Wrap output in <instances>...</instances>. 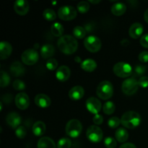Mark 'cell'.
<instances>
[{
	"mask_svg": "<svg viewBox=\"0 0 148 148\" xmlns=\"http://www.w3.org/2000/svg\"><path fill=\"white\" fill-rule=\"evenodd\" d=\"M57 46L62 53L65 54H72L77 49L78 42L73 36L65 35L59 38L57 41Z\"/></svg>",
	"mask_w": 148,
	"mask_h": 148,
	"instance_id": "cell-1",
	"label": "cell"
},
{
	"mask_svg": "<svg viewBox=\"0 0 148 148\" xmlns=\"http://www.w3.org/2000/svg\"><path fill=\"white\" fill-rule=\"evenodd\" d=\"M121 123L126 128L134 129L141 123V116L135 111H127L121 116Z\"/></svg>",
	"mask_w": 148,
	"mask_h": 148,
	"instance_id": "cell-2",
	"label": "cell"
},
{
	"mask_svg": "<svg viewBox=\"0 0 148 148\" xmlns=\"http://www.w3.org/2000/svg\"><path fill=\"white\" fill-rule=\"evenodd\" d=\"M96 94L103 100H108L114 94V87L110 81L104 80L100 82L96 89Z\"/></svg>",
	"mask_w": 148,
	"mask_h": 148,
	"instance_id": "cell-3",
	"label": "cell"
},
{
	"mask_svg": "<svg viewBox=\"0 0 148 148\" xmlns=\"http://www.w3.org/2000/svg\"><path fill=\"white\" fill-rule=\"evenodd\" d=\"M65 130L68 136L72 138H75L77 137L82 132V124L79 120L75 119H71L66 124Z\"/></svg>",
	"mask_w": 148,
	"mask_h": 148,
	"instance_id": "cell-4",
	"label": "cell"
},
{
	"mask_svg": "<svg viewBox=\"0 0 148 148\" xmlns=\"http://www.w3.org/2000/svg\"><path fill=\"white\" fill-rule=\"evenodd\" d=\"M114 72L116 76L121 78H126L132 75L133 69L129 63L120 62L114 66Z\"/></svg>",
	"mask_w": 148,
	"mask_h": 148,
	"instance_id": "cell-5",
	"label": "cell"
},
{
	"mask_svg": "<svg viewBox=\"0 0 148 148\" xmlns=\"http://www.w3.org/2000/svg\"><path fill=\"white\" fill-rule=\"evenodd\" d=\"M139 88L138 81L134 77L127 78L123 81L121 85V90L123 92L127 95H134Z\"/></svg>",
	"mask_w": 148,
	"mask_h": 148,
	"instance_id": "cell-6",
	"label": "cell"
},
{
	"mask_svg": "<svg viewBox=\"0 0 148 148\" xmlns=\"http://www.w3.org/2000/svg\"><path fill=\"white\" fill-rule=\"evenodd\" d=\"M76 9L71 5L62 6L58 10V16L63 20H71L77 17Z\"/></svg>",
	"mask_w": 148,
	"mask_h": 148,
	"instance_id": "cell-7",
	"label": "cell"
},
{
	"mask_svg": "<svg viewBox=\"0 0 148 148\" xmlns=\"http://www.w3.org/2000/svg\"><path fill=\"white\" fill-rule=\"evenodd\" d=\"M101 39L95 36H89L84 40V46L85 49L90 52H98L101 48Z\"/></svg>",
	"mask_w": 148,
	"mask_h": 148,
	"instance_id": "cell-8",
	"label": "cell"
},
{
	"mask_svg": "<svg viewBox=\"0 0 148 148\" xmlns=\"http://www.w3.org/2000/svg\"><path fill=\"white\" fill-rule=\"evenodd\" d=\"M86 136L90 141L97 143L102 140L103 134L102 130L100 127H98V126L92 125L88 127L87 130Z\"/></svg>",
	"mask_w": 148,
	"mask_h": 148,
	"instance_id": "cell-9",
	"label": "cell"
},
{
	"mask_svg": "<svg viewBox=\"0 0 148 148\" xmlns=\"http://www.w3.org/2000/svg\"><path fill=\"white\" fill-rule=\"evenodd\" d=\"M39 54L37 51L33 49H29L25 51L21 55L22 62L26 65H33L38 62Z\"/></svg>",
	"mask_w": 148,
	"mask_h": 148,
	"instance_id": "cell-10",
	"label": "cell"
},
{
	"mask_svg": "<svg viewBox=\"0 0 148 148\" xmlns=\"http://www.w3.org/2000/svg\"><path fill=\"white\" fill-rule=\"evenodd\" d=\"M16 106L20 110L27 109L30 105V98L25 92H19L15 96Z\"/></svg>",
	"mask_w": 148,
	"mask_h": 148,
	"instance_id": "cell-11",
	"label": "cell"
},
{
	"mask_svg": "<svg viewBox=\"0 0 148 148\" xmlns=\"http://www.w3.org/2000/svg\"><path fill=\"white\" fill-rule=\"evenodd\" d=\"M86 108L90 112L96 115L101 109V101L95 97H90L86 101Z\"/></svg>",
	"mask_w": 148,
	"mask_h": 148,
	"instance_id": "cell-12",
	"label": "cell"
},
{
	"mask_svg": "<svg viewBox=\"0 0 148 148\" xmlns=\"http://www.w3.org/2000/svg\"><path fill=\"white\" fill-rule=\"evenodd\" d=\"M30 9L28 1L26 0H17L14 4V10L20 15H25L27 14Z\"/></svg>",
	"mask_w": 148,
	"mask_h": 148,
	"instance_id": "cell-13",
	"label": "cell"
},
{
	"mask_svg": "<svg viewBox=\"0 0 148 148\" xmlns=\"http://www.w3.org/2000/svg\"><path fill=\"white\" fill-rule=\"evenodd\" d=\"M6 122L12 129H17L21 123V117L16 112H10L6 117Z\"/></svg>",
	"mask_w": 148,
	"mask_h": 148,
	"instance_id": "cell-14",
	"label": "cell"
},
{
	"mask_svg": "<svg viewBox=\"0 0 148 148\" xmlns=\"http://www.w3.org/2000/svg\"><path fill=\"white\" fill-rule=\"evenodd\" d=\"M71 75L70 69L67 66H61L56 69V77L60 82H65L69 78Z\"/></svg>",
	"mask_w": 148,
	"mask_h": 148,
	"instance_id": "cell-15",
	"label": "cell"
},
{
	"mask_svg": "<svg viewBox=\"0 0 148 148\" xmlns=\"http://www.w3.org/2000/svg\"><path fill=\"white\" fill-rule=\"evenodd\" d=\"M143 26L140 23H134L130 26V30H129V34L130 37L134 39H137L142 36L143 33Z\"/></svg>",
	"mask_w": 148,
	"mask_h": 148,
	"instance_id": "cell-16",
	"label": "cell"
},
{
	"mask_svg": "<svg viewBox=\"0 0 148 148\" xmlns=\"http://www.w3.org/2000/svg\"><path fill=\"white\" fill-rule=\"evenodd\" d=\"M35 103L40 108H47L51 103L50 98L46 94H38L35 97Z\"/></svg>",
	"mask_w": 148,
	"mask_h": 148,
	"instance_id": "cell-17",
	"label": "cell"
},
{
	"mask_svg": "<svg viewBox=\"0 0 148 148\" xmlns=\"http://www.w3.org/2000/svg\"><path fill=\"white\" fill-rule=\"evenodd\" d=\"M12 52V47L10 43L7 41H2L0 43V57L1 60L7 59Z\"/></svg>",
	"mask_w": 148,
	"mask_h": 148,
	"instance_id": "cell-18",
	"label": "cell"
},
{
	"mask_svg": "<svg viewBox=\"0 0 148 148\" xmlns=\"http://www.w3.org/2000/svg\"><path fill=\"white\" fill-rule=\"evenodd\" d=\"M84 94H85V90H84L83 88L79 85L74 86L69 91V98L74 100V101H78V100L81 99L84 96Z\"/></svg>",
	"mask_w": 148,
	"mask_h": 148,
	"instance_id": "cell-19",
	"label": "cell"
},
{
	"mask_svg": "<svg viewBox=\"0 0 148 148\" xmlns=\"http://www.w3.org/2000/svg\"><path fill=\"white\" fill-rule=\"evenodd\" d=\"M10 72L14 77H21L25 74V67L20 62H14L10 65Z\"/></svg>",
	"mask_w": 148,
	"mask_h": 148,
	"instance_id": "cell-20",
	"label": "cell"
},
{
	"mask_svg": "<svg viewBox=\"0 0 148 148\" xmlns=\"http://www.w3.org/2000/svg\"><path fill=\"white\" fill-rule=\"evenodd\" d=\"M55 49L53 45L46 43L43 45L40 48V56L43 59H49L54 55Z\"/></svg>",
	"mask_w": 148,
	"mask_h": 148,
	"instance_id": "cell-21",
	"label": "cell"
},
{
	"mask_svg": "<svg viewBox=\"0 0 148 148\" xmlns=\"http://www.w3.org/2000/svg\"><path fill=\"white\" fill-rule=\"evenodd\" d=\"M38 148H56L54 141L49 137H41L38 142Z\"/></svg>",
	"mask_w": 148,
	"mask_h": 148,
	"instance_id": "cell-22",
	"label": "cell"
},
{
	"mask_svg": "<svg viewBox=\"0 0 148 148\" xmlns=\"http://www.w3.org/2000/svg\"><path fill=\"white\" fill-rule=\"evenodd\" d=\"M127 10V6L124 3L120 2H116L111 7V12L116 16H121L123 14H124Z\"/></svg>",
	"mask_w": 148,
	"mask_h": 148,
	"instance_id": "cell-23",
	"label": "cell"
},
{
	"mask_svg": "<svg viewBox=\"0 0 148 148\" xmlns=\"http://www.w3.org/2000/svg\"><path fill=\"white\" fill-rule=\"evenodd\" d=\"M80 66L84 71L91 72H93V71L96 69L97 64L96 62H95V61L93 60V59H85L83 62H82Z\"/></svg>",
	"mask_w": 148,
	"mask_h": 148,
	"instance_id": "cell-24",
	"label": "cell"
},
{
	"mask_svg": "<svg viewBox=\"0 0 148 148\" xmlns=\"http://www.w3.org/2000/svg\"><path fill=\"white\" fill-rule=\"evenodd\" d=\"M46 127L44 122L41 121H38L33 124V132L36 136H42L46 132Z\"/></svg>",
	"mask_w": 148,
	"mask_h": 148,
	"instance_id": "cell-25",
	"label": "cell"
},
{
	"mask_svg": "<svg viewBox=\"0 0 148 148\" xmlns=\"http://www.w3.org/2000/svg\"><path fill=\"white\" fill-rule=\"evenodd\" d=\"M51 30L52 34L53 35L56 37H62L63 36L64 30V26L61 24L59 22H56V23H53L51 26Z\"/></svg>",
	"mask_w": 148,
	"mask_h": 148,
	"instance_id": "cell-26",
	"label": "cell"
},
{
	"mask_svg": "<svg viewBox=\"0 0 148 148\" xmlns=\"http://www.w3.org/2000/svg\"><path fill=\"white\" fill-rule=\"evenodd\" d=\"M115 137L119 143H124L129 138V133L124 128H119L116 131Z\"/></svg>",
	"mask_w": 148,
	"mask_h": 148,
	"instance_id": "cell-27",
	"label": "cell"
},
{
	"mask_svg": "<svg viewBox=\"0 0 148 148\" xmlns=\"http://www.w3.org/2000/svg\"><path fill=\"white\" fill-rule=\"evenodd\" d=\"M87 33L86 29L82 26H76L73 29V35L75 38L82 39L85 37Z\"/></svg>",
	"mask_w": 148,
	"mask_h": 148,
	"instance_id": "cell-28",
	"label": "cell"
},
{
	"mask_svg": "<svg viewBox=\"0 0 148 148\" xmlns=\"http://www.w3.org/2000/svg\"><path fill=\"white\" fill-rule=\"evenodd\" d=\"M116 110V106L114 102L112 101H107L106 103H104L103 107V111L104 114L107 115H111L114 114Z\"/></svg>",
	"mask_w": 148,
	"mask_h": 148,
	"instance_id": "cell-29",
	"label": "cell"
},
{
	"mask_svg": "<svg viewBox=\"0 0 148 148\" xmlns=\"http://www.w3.org/2000/svg\"><path fill=\"white\" fill-rule=\"evenodd\" d=\"M146 71H147V66L145 65H137L134 68V71H133V77L135 78L136 77H141L145 73Z\"/></svg>",
	"mask_w": 148,
	"mask_h": 148,
	"instance_id": "cell-30",
	"label": "cell"
},
{
	"mask_svg": "<svg viewBox=\"0 0 148 148\" xmlns=\"http://www.w3.org/2000/svg\"><path fill=\"white\" fill-rule=\"evenodd\" d=\"M10 82V77L4 71H1V78H0V85L1 88L7 87Z\"/></svg>",
	"mask_w": 148,
	"mask_h": 148,
	"instance_id": "cell-31",
	"label": "cell"
},
{
	"mask_svg": "<svg viewBox=\"0 0 148 148\" xmlns=\"http://www.w3.org/2000/svg\"><path fill=\"white\" fill-rule=\"evenodd\" d=\"M43 15L44 19L49 20V21H52L56 18V14L55 11L52 9H46L43 11Z\"/></svg>",
	"mask_w": 148,
	"mask_h": 148,
	"instance_id": "cell-32",
	"label": "cell"
},
{
	"mask_svg": "<svg viewBox=\"0 0 148 148\" xmlns=\"http://www.w3.org/2000/svg\"><path fill=\"white\" fill-rule=\"evenodd\" d=\"M90 6L89 1H81L77 5V8L80 13H86L90 10Z\"/></svg>",
	"mask_w": 148,
	"mask_h": 148,
	"instance_id": "cell-33",
	"label": "cell"
},
{
	"mask_svg": "<svg viewBox=\"0 0 148 148\" xmlns=\"http://www.w3.org/2000/svg\"><path fill=\"white\" fill-rule=\"evenodd\" d=\"M72 146V141L67 137H62L58 141V148H70Z\"/></svg>",
	"mask_w": 148,
	"mask_h": 148,
	"instance_id": "cell-34",
	"label": "cell"
},
{
	"mask_svg": "<svg viewBox=\"0 0 148 148\" xmlns=\"http://www.w3.org/2000/svg\"><path fill=\"white\" fill-rule=\"evenodd\" d=\"M120 124H121V119L116 116L111 117L108 121V127H111V128L112 129H115L119 127Z\"/></svg>",
	"mask_w": 148,
	"mask_h": 148,
	"instance_id": "cell-35",
	"label": "cell"
},
{
	"mask_svg": "<svg viewBox=\"0 0 148 148\" xmlns=\"http://www.w3.org/2000/svg\"><path fill=\"white\" fill-rule=\"evenodd\" d=\"M104 145L107 148H115L116 147L117 143L114 137H107L104 140Z\"/></svg>",
	"mask_w": 148,
	"mask_h": 148,
	"instance_id": "cell-36",
	"label": "cell"
},
{
	"mask_svg": "<svg viewBox=\"0 0 148 148\" xmlns=\"http://www.w3.org/2000/svg\"><path fill=\"white\" fill-rule=\"evenodd\" d=\"M46 66L49 70H54V69L57 68L58 62L56 59H53V58H51V59L47 60Z\"/></svg>",
	"mask_w": 148,
	"mask_h": 148,
	"instance_id": "cell-37",
	"label": "cell"
},
{
	"mask_svg": "<svg viewBox=\"0 0 148 148\" xmlns=\"http://www.w3.org/2000/svg\"><path fill=\"white\" fill-rule=\"evenodd\" d=\"M27 131L23 126H20L15 130V134L19 139H23L26 136Z\"/></svg>",
	"mask_w": 148,
	"mask_h": 148,
	"instance_id": "cell-38",
	"label": "cell"
},
{
	"mask_svg": "<svg viewBox=\"0 0 148 148\" xmlns=\"http://www.w3.org/2000/svg\"><path fill=\"white\" fill-rule=\"evenodd\" d=\"M13 88L17 90H23L25 88V84L20 79H15L12 83Z\"/></svg>",
	"mask_w": 148,
	"mask_h": 148,
	"instance_id": "cell-39",
	"label": "cell"
},
{
	"mask_svg": "<svg viewBox=\"0 0 148 148\" xmlns=\"http://www.w3.org/2000/svg\"><path fill=\"white\" fill-rule=\"evenodd\" d=\"M138 85L141 88H146L148 87V77L147 76H143L140 77L138 80Z\"/></svg>",
	"mask_w": 148,
	"mask_h": 148,
	"instance_id": "cell-40",
	"label": "cell"
},
{
	"mask_svg": "<svg viewBox=\"0 0 148 148\" xmlns=\"http://www.w3.org/2000/svg\"><path fill=\"white\" fill-rule=\"evenodd\" d=\"M138 58L139 60L141 62H143V63H147V62H148V51H142L139 54Z\"/></svg>",
	"mask_w": 148,
	"mask_h": 148,
	"instance_id": "cell-41",
	"label": "cell"
},
{
	"mask_svg": "<svg viewBox=\"0 0 148 148\" xmlns=\"http://www.w3.org/2000/svg\"><path fill=\"white\" fill-rule=\"evenodd\" d=\"M140 44L145 48L148 49V33L143 35L140 38Z\"/></svg>",
	"mask_w": 148,
	"mask_h": 148,
	"instance_id": "cell-42",
	"label": "cell"
},
{
	"mask_svg": "<svg viewBox=\"0 0 148 148\" xmlns=\"http://www.w3.org/2000/svg\"><path fill=\"white\" fill-rule=\"evenodd\" d=\"M92 121H93L94 124H97V125H100L103 121V117L101 115H100V114H96L92 118Z\"/></svg>",
	"mask_w": 148,
	"mask_h": 148,
	"instance_id": "cell-43",
	"label": "cell"
},
{
	"mask_svg": "<svg viewBox=\"0 0 148 148\" xmlns=\"http://www.w3.org/2000/svg\"><path fill=\"white\" fill-rule=\"evenodd\" d=\"M119 148H137V147H136L134 144H132V143H127L121 145L119 147Z\"/></svg>",
	"mask_w": 148,
	"mask_h": 148,
	"instance_id": "cell-44",
	"label": "cell"
},
{
	"mask_svg": "<svg viewBox=\"0 0 148 148\" xmlns=\"http://www.w3.org/2000/svg\"><path fill=\"white\" fill-rule=\"evenodd\" d=\"M144 19H145V21L148 23V8L146 10V11L145 12Z\"/></svg>",
	"mask_w": 148,
	"mask_h": 148,
	"instance_id": "cell-45",
	"label": "cell"
},
{
	"mask_svg": "<svg viewBox=\"0 0 148 148\" xmlns=\"http://www.w3.org/2000/svg\"><path fill=\"white\" fill-rule=\"evenodd\" d=\"M89 2L92 3V4H98V3L101 2V0H96V1H94V0H90Z\"/></svg>",
	"mask_w": 148,
	"mask_h": 148,
	"instance_id": "cell-46",
	"label": "cell"
},
{
	"mask_svg": "<svg viewBox=\"0 0 148 148\" xmlns=\"http://www.w3.org/2000/svg\"><path fill=\"white\" fill-rule=\"evenodd\" d=\"M75 62H78V63H82V62H81V58H79V56H76L75 59Z\"/></svg>",
	"mask_w": 148,
	"mask_h": 148,
	"instance_id": "cell-47",
	"label": "cell"
}]
</instances>
